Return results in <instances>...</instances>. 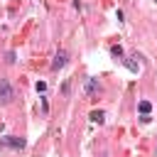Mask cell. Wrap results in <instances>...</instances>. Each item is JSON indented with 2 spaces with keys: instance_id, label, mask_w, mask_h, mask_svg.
<instances>
[{
  "instance_id": "6da1fadb",
  "label": "cell",
  "mask_w": 157,
  "mask_h": 157,
  "mask_svg": "<svg viewBox=\"0 0 157 157\" xmlns=\"http://www.w3.org/2000/svg\"><path fill=\"white\" fill-rule=\"evenodd\" d=\"M12 98H15V91H12L10 81H7V78H0V103L5 105V103H10Z\"/></svg>"
},
{
  "instance_id": "7a4b0ae2",
  "label": "cell",
  "mask_w": 157,
  "mask_h": 157,
  "mask_svg": "<svg viewBox=\"0 0 157 157\" xmlns=\"http://www.w3.org/2000/svg\"><path fill=\"white\" fill-rule=\"evenodd\" d=\"M66 59H69V54L61 49V52H56V56H54V61H52V69H61L64 64H66Z\"/></svg>"
},
{
  "instance_id": "3957f363",
  "label": "cell",
  "mask_w": 157,
  "mask_h": 157,
  "mask_svg": "<svg viewBox=\"0 0 157 157\" xmlns=\"http://www.w3.org/2000/svg\"><path fill=\"white\" fill-rule=\"evenodd\" d=\"M2 145L20 150V147H25V140H22V137H15V135H10V137H5V140H2Z\"/></svg>"
},
{
  "instance_id": "277c9868",
  "label": "cell",
  "mask_w": 157,
  "mask_h": 157,
  "mask_svg": "<svg viewBox=\"0 0 157 157\" xmlns=\"http://www.w3.org/2000/svg\"><path fill=\"white\" fill-rule=\"evenodd\" d=\"M96 91H98V81H96V78H91V81L86 83V93H88V96H93Z\"/></svg>"
},
{
  "instance_id": "5b68a950",
  "label": "cell",
  "mask_w": 157,
  "mask_h": 157,
  "mask_svg": "<svg viewBox=\"0 0 157 157\" xmlns=\"http://www.w3.org/2000/svg\"><path fill=\"white\" fill-rule=\"evenodd\" d=\"M91 120L93 123H103V110H93L91 113Z\"/></svg>"
},
{
  "instance_id": "8992f818",
  "label": "cell",
  "mask_w": 157,
  "mask_h": 157,
  "mask_svg": "<svg viewBox=\"0 0 157 157\" xmlns=\"http://www.w3.org/2000/svg\"><path fill=\"white\" fill-rule=\"evenodd\" d=\"M150 108H152V105H150L147 101H142V103H140V113H145V115H147V113H150Z\"/></svg>"
},
{
  "instance_id": "52a82bcc",
  "label": "cell",
  "mask_w": 157,
  "mask_h": 157,
  "mask_svg": "<svg viewBox=\"0 0 157 157\" xmlns=\"http://www.w3.org/2000/svg\"><path fill=\"white\" fill-rule=\"evenodd\" d=\"M110 52H113V54H115V56H120V54H123V49H120V47H118V44H115V47H110Z\"/></svg>"
},
{
  "instance_id": "ba28073f",
  "label": "cell",
  "mask_w": 157,
  "mask_h": 157,
  "mask_svg": "<svg viewBox=\"0 0 157 157\" xmlns=\"http://www.w3.org/2000/svg\"><path fill=\"white\" fill-rule=\"evenodd\" d=\"M101 157H108V155H101Z\"/></svg>"
}]
</instances>
